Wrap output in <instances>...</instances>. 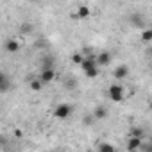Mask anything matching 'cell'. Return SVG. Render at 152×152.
<instances>
[{
	"label": "cell",
	"instance_id": "1",
	"mask_svg": "<svg viewBox=\"0 0 152 152\" xmlns=\"http://www.w3.org/2000/svg\"><path fill=\"white\" fill-rule=\"evenodd\" d=\"M95 57L97 56H86V59L81 64V68L86 73V77H90V79H95L97 75H99V64H97V59Z\"/></svg>",
	"mask_w": 152,
	"mask_h": 152
},
{
	"label": "cell",
	"instance_id": "2",
	"mask_svg": "<svg viewBox=\"0 0 152 152\" xmlns=\"http://www.w3.org/2000/svg\"><path fill=\"white\" fill-rule=\"evenodd\" d=\"M72 113H73V106H70V104H59V106L54 109V116L59 118V120L68 118Z\"/></svg>",
	"mask_w": 152,
	"mask_h": 152
},
{
	"label": "cell",
	"instance_id": "3",
	"mask_svg": "<svg viewBox=\"0 0 152 152\" xmlns=\"http://www.w3.org/2000/svg\"><path fill=\"white\" fill-rule=\"evenodd\" d=\"M109 99L111 100H115V102H124V88L120 86V84H113V86H109Z\"/></svg>",
	"mask_w": 152,
	"mask_h": 152
},
{
	"label": "cell",
	"instance_id": "4",
	"mask_svg": "<svg viewBox=\"0 0 152 152\" xmlns=\"http://www.w3.org/2000/svg\"><path fill=\"white\" fill-rule=\"evenodd\" d=\"M43 84H48V83H52L54 79H56V70L54 68H47V70H41V73H39V77H38Z\"/></svg>",
	"mask_w": 152,
	"mask_h": 152
},
{
	"label": "cell",
	"instance_id": "5",
	"mask_svg": "<svg viewBox=\"0 0 152 152\" xmlns=\"http://www.w3.org/2000/svg\"><path fill=\"white\" fill-rule=\"evenodd\" d=\"M127 75H129V66H127V64H118V66L113 70V77H115L116 81L125 79Z\"/></svg>",
	"mask_w": 152,
	"mask_h": 152
},
{
	"label": "cell",
	"instance_id": "6",
	"mask_svg": "<svg viewBox=\"0 0 152 152\" xmlns=\"http://www.w3.org/2000/svg\"><path fill=\"white\" fill-rule=\"evenodd\" d=\"M143 145V138H136V136H129L127 138V150L134 152V150H140Z\"/></svg>",
	"mask_w": 152,
	"mask_h": 152
},
{
	"label": "cell",
	"instance_id": "7",
	"mask_svg": "<svg viewBox=\"0 0 152 152\" xmlns=\"http://www.w3.org/2000/svg\"><path fill=\"white\" fill-rule=\"evenodd\" d=\"M95 59H97V64L99 66H107L111 63V54L109 52H100Z\"/></svg>",
	"mask_w": 152,
	"mask_h": 152
},
{
	"label": "cell",
	"instance_id": "8",
	"mask_svg": "<svg viewBox=\"0 0 152 152\" xmlns=\"http://www.w3.org/2000/svg\"><path fill=\"white\" fill-rule=\"evenodd\" d=\"M97 152H116V147L111 145L109 141H99L97 143Z\"/></svg>",
	"mask_w": 152,
	"mask_h": 152
},
{
	"label": "cell",
	"instance_id": "9",
	"mask_svg": "<svg viewBox=\"0 0 152 152\" xmlns=\"http://www.w3.org/2000/svg\"><path fill=\"white\" fill-rule=\"evenodd\" d=\"M91 115L95 116V120H104V118H107V109L104 106H97Z\"/></svg>",
	"mask_w": 152,
	"mask_h": 152
},
{
	"label": "cell",
	"instance_id": "10",
	"mask_svg": "<svg viewBox=\"0 0 152 152\" xmlns=\"http://www.w3.org/2000/svg\"><path fill=\"white\" fill-rule=\"evenodd\" d=\"M129 22L132 23V25H136V27H140V29H143L145 27V22H143V18L138 15V13H134V15H131L129 16Z\"/></svg>",
	"mask_w": 152,
	"mask_h": 152
},
{
	"label": "cell",
	"instance_id": "11",
	"mask_svg": "<svg viewBox=\"0 0 152 152\" xmlns=\"http://www.w3.org/2000/svg\"><path fill=\"white\" fill-rule=\"evenodd\" d=\"M6 50L11 52V54H13V52H18V50H20V43H18L16 39H7V41H6Z\"/></svg>",
	"mask_w": 152,
	"mask_h": 152
},
{
	"label": "cell",
	"instance_id": "12",
	"mask_svg": "<svg viewBox=\"0 0 152 152\" xmlns=\"http://www.w3.org/2000/svg\"><path fill=\"white\" fill-rule=\"evenodd\" d=\"M7 90H9V79L6 73H0V91L6 93Z\"/></svg>",
	"mask_w": 152,
	"mask_h": 152
},
{
	"label": "cell",
	"instance_id": "13",
	"mask_svg": "<svg viewBox=\"0 0 152 152\" xmlns=\"http://www.w3.org/2000/svg\"><path fill=\"white\" fill-rule=\"evenodd\" d=\"M90 7H86V6H79V9H77V18H88L90 16Z\"/></svg>",
	"mask_w": 152,
	"mask_h": 152
},
{
	"label": "cell",
	"instance_id": "14",
	"mask_svg": "<svg viewBox=\"0 0 152 152\" xmlns=\"http://www.w3.org/2000/svg\"><path fill=\"white\" fill-rule=\"evenodd\" d=\"M140 38H141V41H143V43H148V41H152V29H143Z\"/></svg>",
	"mask_w": 152,
	"mask_h": 152
},
{
	"label": "cell",
	"instance_id": "15",
	"mask_svg": "<svg viewBox=\"0 0 152 152\" xmlns=\"http://www.w3.org/2000/svg\"><path fill=\"white\" fill-rule=\"evenodd\" d=\"M29 88H31L32 91H39V90L43 88V83H41L39 79H32V81L29 83Z\"/></svg>",
	"mask_w": 152,
	"mask_h": 152
},
{
	"label": "cell",
	"instance_id": "16",
	"mask_svg": "<svg viewBox=\"0 0 152 152\" xmlns=\"http://www.w3.org/2000/svg\"><path fill=\"white\" fill-rule=\"evenodd\" d=\"M84 59H86V56H83V54H79V52L72 54V63H75V64H83Z\"/></svg>",
	"mask_w": 152,
	"mask_h": 152
},
{
	"label": "cell",
	"instance_id": "17",
	"mask_svg": "<svg viewBox=\"0 0 152 152\" xmlns=\"http://www.w3.org/2000/svg\"><path fill=\"white\" fill-rule=\"evenodd\" d=\"M140 150H141V152H152V140H150V141H145V140H143V145H141Z\"/></svg>",
	"mask_w": 152,
	"mask_h": 152
},
{
	"label": "cell",
	"instance_id": "18",
	"mask_svg": "<svg viewBox=\"0 0 152 152\" xmlns=\"http://www.w3.org/2000/svg\"><path fill=\"white\" fill-rule=\"evenodd\" d=\"M131 136H136V138H143L145 134H143V131H141L140 127H134V129H132V132H131Z\"/></svg>",
	"mask_w": 152,
	"mask_h": 152
},
{
	"label": "cell",
	"instance_id": "19",
	"mask_svg": "<svg viewBox=\"0 0 152 152\" xmlns=\"http://www.w3.org/2000/svg\"><path fill=\"white\" fill-rule=\"evenodd\" d=\"M93 120H95V116H93V115H90V116H84V118H83V124H84V125H91V124H93Z\"/></svg>",
	"mask_w": 152,
	"mask_h": 152
},
{
	"label": "cell",
	"instance_id": "20",
	"mask_svg": "<svg viewBox=\"0 0 152 152\" xmlns=\"http://www.w3.org/2000/svg\"><path fill=\"white\" fill-rule=\"evenodd\" d=\"M32 31V25L31 23H23L22 25V32H31Z\"/></svg>",
	"mask_w": 152,
	"mask_h": 152
},
{
	"label": "cell",
	"instance_id": "21",
	"mask_svg": "<svg viewBox=\"0 0 152 152\" xmlns=\"http://www.w3.org/2000/svg\"><path fill=\"white\" fill-rule=\"evenodd\" d=\"M148 107H150V111H152V99H150V102H148Z\"/></svg>",
	"mask_w": 152,
	"mask_h": 152
},
{
	"label": "cell",
	"instance_id": "22",
	"mask_svg": "<svg viewBox=\"0 0 152 152\" xmlns=\"http://www.w3.org/2000/svg\"><path fill=\"white\" fill-rule=\"evenodd\" d=\"M88 152H97V150H88Z\"/></svg>",
	"mask_w": 152,
	"mask_h": 152
}]
</instances>
